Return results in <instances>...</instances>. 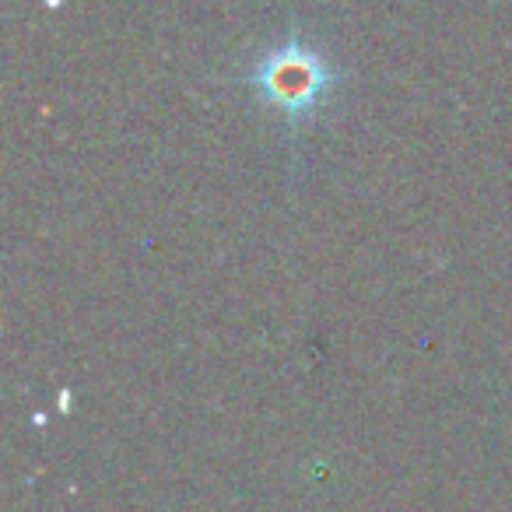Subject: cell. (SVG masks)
I'll return each mask as SVG.
<instances>
[{
  "instance_id": "1",
  "label": "cell",
  "mask_w": 512,
  "mask_h": 512,
  "mask_svg": "<svg viewBox=\"0 0 512 512\" xmlns=\"http://www.w3.org/2000/svg\"><path fill=\"white\" fill-rule=\"evenodd\" d=\"M249 85L264 106L299 123L309 120L327 102L330 85H334V67L302 39H288L285 46H274L256 60Z\"/></svg>"
}]
</instances>
